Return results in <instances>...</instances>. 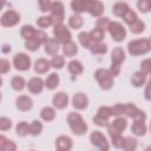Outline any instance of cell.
Masks as SVG:
<instances>
[{
	"label": "cell",
	"mask_w": 151,
	"mask_h": 151,
	"mask_svg": "<svg viewBox=\"0 0 151 151\" xmlns=\"http://www.w3.org/2000/svg\"><path fill=\"white\" fill-rule=\"evenodd\" d=\"M67 71L72 76L77 77V76H79V74H81L84 72V65L81 64V61H79L77 59H72L67 64Z\"/></svg>",
	"instance_id": "obj_22"
},
{
	"label": "cell",
	"mask_w": 151,
	"mask_h": 151,
	"mask_svg": "<svg viewBox=\"0 0 151 151\" xmlns=\"http://www.w3.org/2000/svg\"><path fill=\"white\" fill-rule=\"evenodd\" d=\"M149 129H150V132H151V122H150V125H149Z\"/></svg>",
	"instance_id": "obj_61"
},
{
	"label": "cell",
	"mask_w": 151,
	"mask_h": 151,
	"mask_svg": "<svg viewBox=\"0 0 151 151\" xmlns=\"http://www.w3.org/2000/svg\"><path fill=\"white\" fill-rule=\"evenodd\" d=\"M86 5H87V0H71L70 7L74 13L81 14L86 12Z\"/></svg>",
	"instance_id": "obj_29"
},
{
	"label": "cell",
	"mask_w": 151,
	"mask_h": 151,
	"mask_svg": "<svg viewBox=\"0 0 151 151\" xmlns=\"http://www.w3.org/2000/svg\"><path fill=\"white\" fill-rule=\"evenodd\" d=\"M137 8L140 13H147L151 11V0H138Z\"/></svg>",
	"instance_id": "obj_46"
},
{
	"label": "cell",
	"mask_w": 151,
	"mask_h": 151,
	"mask_svg": "<svg viewBox=\"0 0 151 151\" xmlns=\"http://www.w3.org/2000/svg\"><path fill=\"white\" fill-rule=\"evenodd\" d=\"M147 40H149V45H150V51H151V37H149V38H147Z\"/></svg>",
	"instance_id": "obj_58"
},
{
	"label": "cell",
	"mask_w": 151,
	"mask_h": 151,
	"mask_svg": "<svg viewBox=\"0 0 151 151\" xmlns=\"http://www.w3.org/2000/svg\"><path fill=\"white\" fill-rule=\"evenodd\" d=\"M130 9V6L127 2L125 1H117L113 6H112V13L114 17L117 18H123V15Z\"/></svg>",
	"instance_id": "obj_24"
},
{
	"label": "cell",
	"mask_w": 151,
	"mask_h": 151,
	"mask_svg": "<svg viewBox=\"0 0 151 151\" xmlns=\"http://www.w3.org/2000/svg\"><path fill=\"white\" fill-rule=\"evenodd\" d=\"M37 31H38V29L34 28V26H32V25H24V26L20 28V35H21V38H24L25 40H28V39L34 38Z\"/></svg>",
	"instance_id": "obj_31"
},
{
	"label": "cell",
	"mask_w": 151,
	"mask_h": 151,
	"mask_svg": "<svg viewBox=\"0 0 151 151\" xmlns=\"http://www.w3.org/2000/svg\"><path fill=\"white\" fill-rule=\"evenodd\" d=\"M54 146L59 151H70L73 147V140L71 137H68L66 134H60L55 138Z\"/></svg>",
	"instance_id": "obj_14"
},
{
	"label": "cell",
	"mask_w": 151,
	"mask_h": 151,
	"mask_svg": "<svg viewBox=\"0 0 151 151\" xmlns=\"http://www.w3.org/2000/svg\"><path fill=\"white\" fill-rule=\"evenodd\" d=\"M50 15L52 17L54 24H61L65 20V6L61 1L57 0L52 2L51 9H50Z\"/></svg>",
	"instance_id": "obj_9"
},
{
	"label": "cell",
	"mask_w": 151,
	"mask_h": 151,
	"mask_svg": "<svg viewBox=\"0 0 151 151\" xmlns=\"http://www.w3.org/2000/svg\"><path fill=\"white\" fill-rule=\"evenodd\" d=\"M150 150H151V145H149V146L145 147V151H150Z\"/></svg>",
	"instance_id": "obj_59"
},
{
	"label": "cell",
	"mask_w": 151,
	"mask_h": 151,
	"mask_svg": "<svg viewBox=\"0 0 151 151\" xmlns=\"http://www.w3.org/2000/svg\"><path fill=\"white\" fill-rule=\"evenodd\" d=\"M40 46H42L35 38H32V39H28V40H25V48L29 52H35L40 48Z\"/></svg>",
	"instance_id": "obj_44"
},
{
	"label": "cell",
	"mask_w": 151,
	"mask_h": 151,
	"mask_svg": "<svg viewBox=\"0 0 151 151\" xmlns=\"http://www.w3.org/2000/svg\"><path fill=\"white\" fill-rule=\"evenodd\" d=\"M138 107L134 105V104H132V103H126L125 104V116L127 117V118H134V116H136V113L138 112Z\"/></svg>",
	"instance_id": "obj_45"
},
{
	"label": "cell",
	"mask_w": 151,
	"mask_h": 151,
	"mask_svg": "<svg viewBox=\"0 0 151 151\" xmlns=\"http://www.w3.org/2000/svg\"><path fill=\"white\" fill-rule=\"evenodd\" d=\"M78 41H79V44H80L84 48H87V50H88L90 45L92 44V40H91V38H90V33H88V32H85V31L80 32V33L78 34Z\"/></svg>",
	"instance_id": "obj_39"
},
{
	"label": "cell",
	"mask_w": 151,
	"mask_h": 151,
	"mask_svg": "<svg viewBox=\"0 0 151 151\" xmlns=\"http://www.w3.org/2000/svg\"><path fill=\"white\" fill-rule=\"evenodd\" d=\"M94 79L97 80L99 87L104 91H109L113 87L114 85V80H113V76L110 72L109 68H98L94 72Z\"/></svg>",
	"instance_id": "obj_3"
},
{
	"label": "cell",
	"mask_w": 151,
	"mask_h": 151,
	"mask_svg": "<svg viewBox=\"0 0 151 151\" xmlns=\"http://www.w3.org/2000/svg\"><path fill=\"white\" fill-rule=\"evenodd\" d=\"M40 118L44 122H52L55 118V107L53 106H45L40 110Z\"/></svg>",
	"instance_id": "obj_28"
},
{
	"label": "cell",
	"mask_w": 151,
	"mask_h": 151,
	"mask_svg": "<svg viewBox=\"0 0 151 151\" xmlns=\"http://www.w3.org/2000/svg\"><path fill=\"white\" fill-rule=\"evenodd\" d=\"M144 98L147 101H151V78L146 81L145 88H144Z\"/></svg>",
	"instance_id": "obj_55"
},
{
	"label": "cell",
	"mask_w": 151,
	"mask_h": 151,
	"mask_svg": "<svg viewBox=\"0 0 151 151\" xmlns=\"http://www.w3.org/2000/svg\"><path fill=\"white\" fill-rule=\"evenodd\" d=\"M34 38L41 44V45H44L45 42H46V40L48 39V37H47V33L45 32V31H42V29H38L37 31V33H35V35H34Z\"/></svg>",
	"instance_id": "obj_54"
},
{
	"label": "cell",
	"mask_w": 151,
	"mask_h": 151,
	"mask_svg": "<svg viewBox=\"0 0 151 151\" xmlns=\"http://www.w3.org/2000/svg\"><path fill=\"white\" fill-rule=\"evenodd\" d=\"M13 66L17 71L20 72H26L31 68L32 66V60L31 57L27 53L24 52H19L13 57Z\"/></svg>",
	"instance_id": "obj_4"
},
{
	"label": "cell",
	"mask_w": 151,
	"mask_h": 151,
	"mask_svg": "<svg viewBox=\"0 0 151 151\" xmlns=\"http://www.w3.org/2000/svg\"><path fill=\"white\" fill-rule=\"evenodd\" d=\"M60 45L61 44L55 38H48L42 46H44V51L46 54L54 55V54H58V52L60 50Z\"/></svg>",
	"instance_id": "obj_17"
},
{
	"label": "cell",
	"mask_w": 151,
	"mask_h": 151,
	"mask_svg": "<svg viewBox=\"0 0 151 151\" xmlns=\"http://www.w3.org/2000/svg\"><path fill=\"white\" fill-rule=\"evenodd\" d=\"M66 120H67V124L70 126V130L76 136H84L88 130L87 123L84 120L83 116L78 112H74V111L70 112L67 114Z\"/></svg>",
	"instance_id": "obj_1"
},
{
	"label": "cell",
	"mask_w": 151,
	"mask_h": 151,
	"mask_svg": "<svg viewBox=\"0 0 151 151\" xmlns=\"http://www.w3.org/2000/svg\"><path fill=\"white\" fill-rule=\"evenodd\" d=\"M131 132H132V134H134L137 137H144L147 132V127H146L145 122L133 120V123L131 125Z\"/></svg>",
	"instance_id": "obj_23"
},
{
	"label": "cell",
	"mask_w": 151,
	"mask_h": 151,
	"mask_svg": "<svg viewBox=\"0 0 151 151\" xmlns=\"http://www.w3.org/2000/svg\"><path fill=\"white\" fill-rule=\"evenodd\" d=\"M9 71H11V63L5 58L0 59V73L1 74H6Z\"/></svg>",
	"instance_id": "obj_53"
},
{
	"label": "cell",
	"mask_w": 151,
	"mask_h": 151,
	"mask_svg": "<svg viewBox=\"0 0 151 151\" xmlns=\"http://www.w3.org/2000/svg\"><path fill=\"white\" fill-rule=\"evenodd\" d=\"M21 20L20 14L14 9H7L2 13L0 18V25L2 27H14Z\"/></svg>",
	"instance_id": "obj_8"
},
{
	"label": "cell",
	"mask_w": 151,
	"mask_h": 151,
	"mask_svg": "<svg viewBox=\"0 0 151 151\" xmlns=\"http://www.w3.org/2000/svg\"><path fill=\"white\" fill-rule=\"evenodd\" d=\"M110 139H111V144L113 147L122 149L124 140H125V137L122 133H113V134H110Z\"/></svg>",
	"instance_id": "obj_40"
},
{
	"label": "cell",
	"mask_w": 151,
	"mask_h": 151,
	"mask_svg": "<svg viewBox=\"0 0 151 151\" xmlns=\"http://www.w3.org/2000/svg\"><path fill=\"white\" fill-rule=\"evenodd\" d=\"M59 84H60V77L57 72L50 73L45 79V87L47 90H54L59 86Z\"/></svg>",
	"instance_id": "obj_25"
},
{
	"label": "cell",
	"mask_w": 151,
	"mask_h": 151,
	"mask_svg": "<svg viewBox=\"0 0 151 151\" xmlns=\"http://www.w3.org/2000/svg\"><path fill=\"white\" fill-rule=\"evenodd\" d=\"M138 146V142L136 138L131 137V136H127L125 137V140H124V144L122 146V150H125V151H134Z\"/></svg>",
	"instance_id": "obj_36"
},
{
	"label": "cell",
	"mask_w": 151,
	"mask_h": 151,
	"mask_svg": "<svg viewBox=\"0 0 151 151\" xmlns=\"http://www.w3.org/2000/svg\"><path fill=\"white\" fill-rule=\"evenodd\" d=\"M52 33H53V38H55L61 45L72 40V34H71V31L64 25V22L61 24H54L53 25V29H52Z\"/></svg>",
	"instance_id": "obj_7"
},
{
	"label": "cell",
	"mask_w": 151,
	"mask_h": 151,
	"mask_svg": "<svg viewBox=\"0 0 151 151\" xmlns=\"http://www.w3.org/2000/svg\"><path fill=\"white\" fill-rule=\"evenodd\" d=\"M88 33H90V38H91L92 42H100L105 38V32L99 29V28H97V27L92 28Z\"/></svg>",
	"instance_id": "obj_38"
},
{
	"label": "cell",
	"mask_w": 151,
	"mask_h": 151,
	"mask_svg": "<svg viewBox=\"0 0 151 151\" xmlns=\"http://www.w3.org/2000/svg\"><path fill=\"white\" fill-rule=\"evenodd\" d=\"M52 67L51 65V60H47L45 58H39L34 61L33 64V70L35 73L38 74H44V73H47L50 71V68Z\"/></svg>",
	"instance_id": "obj_18"
},
{
	"label": "cell",
	"mask_w": 151,
	"mask_h": 151,
	"mask_svg": "<svg viewBox=\"0 0 151 151\" xmlns=\"http://www.w3.org/2000/svg\"><path fill=\"white\" fill-rule=\"evenodd\" d=\"M68 100H70V98H68L67 93H65V92L61 91V92H57V93L53 96V98H52V104H53V106H54L57 110H64V109L67 107Z\"/></svg>",
	"instance_id": "obj_16"
},
{
	"label": "cell",
	"mask_w": 151,
	"mask_h": 151,
	"mask_svg": "<svg viewBox=\"0 0 151 151\" xmlns=\"http://www.w3.org/2000/svg\"><path fill=\"white\" fill-rule=\"evenodd\" d=\"M12 51V47H11V45H8V44H4L2 45V47H1V52L4 53V54H7V53H9Z\"/></svg>",
	"instance_id": "obj_57"
},
{
	"label": "cell",
	"mask_w": 151,
	"mask_h": 151,
	"mask_svg": "<svg viewBox=\"0 0 151 151\" xmlns=\"http://www.w3.org/2000/svg\"><path fill=\"white\" fill-rule=\"evenodd\" d=\"M107 45L104 44L103 41L100 42H92L88 47V51L91 52V54H94V55H101V54H105L107 52Z\"/></svg>",
	"instance_id": "obj_27"
},
{
	"label": "cell",
	"mask_w": 151,
	"mask_h": 151,
	"mask_svg": "<svg viewBox=\"0 0 151 151\" xmlns=\"http://www.w3.org/2000/svg\"><path fill=\"white\" fill-rule=\"evenodd\" d=\"M133 120H138V122H145L146 120V113L143 110H138V112L136 113Z\"/></svg>",
	"instance_id": "obj_56"
},
{
	"label": "cell",
	"mask_w": 151,
	"mask_h": 151,
	"mask_svg": "<svg viewBox=\"0 0 151 151\" xmlns=\"http://www.w3.org/2000/svg\"><path fill=\"white\" fill-rule=\"evenodd\" d=\"M127 52L132 57H139L144 55L150 52V45L147 38H140V39H134L129 41L127 44Z\"/></svg>",
	"instance_id": "obj_2"
},
{
	"label": "cell",
	"mask_w": 151,
	"mask_h": 151,
	"mask_svg": "<svg viewBox=\"0 0 151 151\" xmlns=\"http://www.w3.org/2000/svg\"><path fill=\"white\" fill-rule=\"evenodd\" d=\"M15 133L19 137H26L29 134V124L25 120H21L15 126Z\"/></svg>",
	"instance_id": "obj_33"
},
{
	"label": "cell",
	"mask_w": 151,
	"mask_h": 151,
	"mask_svg": "<svg viewBox=\"0 0 151 151\" xmlns=\"http://www.w3.org/2000/svg\"><path fill=\"white\" fill-rule=\"evenodd\" d=\"M11 87H12L14 91L20 92V91H22L25 87H27V83H26V80H25L22 77L15 76V77H13V78L11 79Z\"/></svg>",
	"instance_id": "obj_30"
},
{
	"label": "cell",
	"mask_w": 151,
	"mask_h": 151,
	"mask_svg": "<svg viewBox=\"0 0 151 151\" xmlns=\"http://www.w3.org/2000/svg\"><path fill=\"white\" fill-rule=\"evenodd\" d=\"M51 65L55 70H61L65 66V58H64V55L54 54L52 57V59H51Z\"/></svg>",
	"instance_id": "obj_42"
},
{
	"label": "cell",
	"mask_w": 151,
	"mask_h": 151,
	"mask_svg": "<svg viewBox=\"0 0 151 151\" xmlns=\"http://www.w3.org/2000/svg\"><path fill=\"white\" fill-rule=\"evenodd\" d=\"M35 22H37L38 27H40V28H47V27L54 25V21L51 15H41L37 19Z\"/></svg>",
	"instance_id": "obj_37"
},
{
	"label": "cell",
	"mask_w": 151,
	"mask_h": 151,
	"mask_svg": "<svg viewBox=\"0 0 151 151\" xmlns=\"http://www.w3.org/2000/svg\"><path fill=\"white\" fill-rule=\"evenodd\" d=\"M15 107L21 112H27L33 107V99L27 94H21L15 99Z\"/></svg>",
	"instance_id": "obj_15"
},
{
	"label": "cell",
	"mask_w": 151,
	"mask_h": 151,
	"mask_svg": "<svg viewBox=\"0 0 151 151\" xmlns=\"http://www.w3.org/2000/svg\"><path fill=\"white\" fill-rule=\"evenodd\" d=\"M90 143L97 147L100 151H107L110 150V143L107 140V138L101 133V131L99 130H94L91 132L90 134Z\"/></svg>",
	"instance_id": "obj_5"
},
{
	"label": "cell",
	"mask_w": 151,
	"mask_h": 151,
	"mask_svg": "<svg viewBox=\"0 0 151 151\" xmlns=\"http://www.w3.org/2000/svg\"><path fill=\"white\" fill-rule=\"evenodd\" d=\"M84 26V19L81 17V14H77L73 13L70 18H68V27L72 29H80Z\"/></svg>",
	"instance_id": "obj_26"
},
{
	"label": "cell",
	"mask_w": 151,
	"mask_h": 151,
	"mask_svg": "<svg viewBox=\"0 0 151 151\" xmlns=\"http://www.w3.org/2000/svg\"><path fill=\"white\" fill-rule=\"evenodd\" d=\"M38 1V6L39 9L41 12H50L51 6H52V0H37Z\"/></svg>",
	"instance_id": "obj_52"
},
{
	"label": "cell",
	"mask_w": 151,
	"mask_h": 151,
	"mask_svg": "<svg viewBox=\"0 0 151 151\" xmlns=\"http://www.w3.org/2000/svg\"><path fill=\"white\" fill-rule=\"evenodd\" d=\"M130 81H131V85L133 86V87H142V86H144L145 84H146V81H147V74L146 73H144L143 71H136L132 76H131V78H130Z\"/></svg>",
	"instance_id": "obj_20"
},
{
	"label": "cell",
	"mask_w": 151,
	"mask_h": 151,
	"mask_svg": "<svg viewBox=\"0 0 151 151\" xmlns=\"http://www.w3.org/2000/svg\"><path fill=\"white\" fill-rule=\"evenodd\" d=\"M42 130H44V125L40 120L34 119L32 123H29V134L31 136L37 137L42 132Z\"/></svg>",
	"instance_id": "obj_34"
},
{
	"label": "cell",
	"mask_w": 151,
	"mask_h": 151,
	"mask_svg": "<svg viewBox=\"0 0 151 151\" xmlns=\"http://www.w3.org/2000/svg\"><path fill=\"white\" fill-rule=\"evenodd\" d=\"M13 126V123L12 120L8 118V117H0V130L1 131H8L11 130Z\"/></svg>",
	"instance_id": "obj_50"
},
{
	"label": "cell",
	"mask_w": 151,
	"mask_h": 151,
	"mask_svg": "<svg viewBox=\"0 0 151 151\" xmlns=\"http://www.w3.org/2000/svg\"><path fill=\"white\" fill-rule=\"evenodd\" d=\"M125 58H126V53L123 50V47L117 46L111 51V64L122 66V64L125 61Z\"/></svg>",
	"instance_id": "obj_19"
},
{
	"label": "cell",
	"mask_w": 151,
	"mask_h": 151,
	"mask_svg": "<svg viewBox=\"0 0 151 151\" xmlns=\"http://www.w3.org/2000/svg\"><path fill=\"white\" fill-rule=\"evenodd\" d=\"M0 149L2 151H15L18 149L17 144L13 140L7 139L5 136H0Z\"/></svg>",
	"instance_id": "obj_32"
},
{
	"label": "cell",
	"mask_w": 151,
	"mask_h": 151,
	"mask_svg": "<svg viewBox=\"0 0 151 151\" xmlns=\"http://www.w3.org/2000/svg\"><path fill=\"white\" fill-rule=\"evenodd\" d=\"M107 31H109L112 40L116 42H122L123 40H125L126 34H127L126 28L119 21H111V25H110Z\"/></svg>",
	"instance_id": "obj_6"
},
{
	"label": "cell",
	"mask_w": 151,
	"mask_h": 151,
	"mask_svg": "<svg viewBox=\"0 0 151 151\" xmlns=\"http://www.w3.org/2000/svg\"><path fill=\"white\" fill-rule=\"evenodd\" d=\"M111 111H112V117H119L123 116L125 113V104L122 103H117L113 106H111Z\"/></svg>",
	"instance_id": "obj_47"
},
{
	"label": "cell",
	"mask_w": 151,
	"mask_h": 151,
	"mask_svg": "<svg viewBox=\"0 0 151 151\" xmlns=\"http://www.w3.org/2000/svg\"><path fill=\"white\" fill-rule=\"evenodd\" d=\"M1 1H2V7H4V6H5V4H6V0H1Z\"/></svg>",
	"instance_id": "obj_60"
},
{
	"label": "cell",
	"mask_w": 151,
	"mask_h": 151,
	"mask_svg": "<svg viewBox=\"0 0 151 151\" xmlns=\"http://www.w3.org/2000/svg\"><path fill=\"white\" fill-rule=\"evenodd\" d=\"M71 101H72V106L76 110H78V111H83V110L87 109L88 103H90L88 97L84 92H77V93H74Z\"/></svg>",
	"instance_id": "obj_12"
},
{
	"label": "cell",
	"mask_w": 151,
	"mask_h": 151,
	"mask_svg": "<svg viewBox=\"0 0 151 151\" xmlns=\"http://www.w3.org/2000/svg\"><path fill=\"white\" fill-rule=\"evenodd\" d=\"M126 127H127V119L119 116V117H116L112 122H110V125L106 129L110 136L113 133H123L126 130Z\"/></svg>",
	"instance_id": "obj_10"
},
{
	"label": "cell",
	"mask_w": 151,
	"mask_h": 151,
	"mask_svg": "<svg viewBox=\"0 0 151 151\" xmlns=\"http://www.w3.org/2000/svg\"><path fill=\"white\" fill-rule=\"evenodd\" d=\"M122 19H123V21H124L127 26H130V25H132L134 21H137V20H138V14H137L133 9H131V8H130V9H129L124 15H123V18H122Z\"/></svg>",
	"instance_id": "obj_41"
},
{
	"label": "cell",
	"mask_w": 151,
	"mask_h": 151,
	"mask_svg": "<svg viewBox=\"0 0 151 151\" xmlns=\"http://www.w3.org/2000/svg\"><path fill=\"white\" fill-rule=\"evenodd\" d=\"M92 120H93L94 125H97V126H99V127H107V126L110 125V119L103 118V117H100V116H98V114H96V116L92 118Z\"/></svg>",
	"instance_id": "obj_49"
},
{
	"label": "cell",
	"mask_w": 151,
	"mask_h": 151,
	"mask_svg": "<svg viewBox=\"0 0 151 151\" xmlns=\"http://www.w3.org/2000/svg\"><path fill=\"white\" fill-rule=\"evenodd\" d=\"M97 114L103 117V118H106V119H110L112 117V111H111V106H106V105H103L100 106L98 110H97Z\"/></svg>",
	"instance_id": "obj_48"
},
{
	"label": "cell",
	"mask_w": 151,
	"mask_h": 151,
	"mask_svg": "<svg viewBox=\"0 0 151 151\" xmlns=\"http://www.w3.org/2000/svg\"><path fill=\"white\" fill-rule=\"evenodd\" d=\"M110 25H111V20H110V18H107V17H99L98 19H97V21H96V27L97 28H99V29H101V31H107L109 29V27H110Z\"/></svg>",
	"instance_id": "obj_43"
},
{
	"label": "cell",
	"mask_w": 151,
	"mask_h": 151,
	"mask_svg": "<svg viewBox=\"0 0 151 151\" xmlns=\"http://www.w3.org/2000/svg\"><path fill=\"white\" fill-rule=\"evenodd\" d=\"M104 11H105V6L100 0H87L86 13H88L91 17L99 18L103 15Z\"/></svg>",
	"instance_id": "obj_11"
},
{
	"label": "cell",
	"mask_w": 151,
	"mask_h": 151,
	"mask_svg": "<svg viewBox=\"0 0 151 151\" xmlns=\"http://www.w3.org/2000/svg\"><path fill=\"white\" fill-rule=\"evenodd\" d=\"M130 28V32L134 35H138V34H142L144 31H145V22L140 19H138L137 21H134L132 25L129 26Z\"/></svg>",
	"instance_id": "obj_35"
},
{
	"label": "cell",
	"mask_w": 151,
	"mask_h": 151,
	"mask_svg": "<svg viewBox=\"0 0 151 151\" xmlns=\"http://www.w3.org/2000/svg\"><path fill=\"white\" fill-rule=\"evenodd\" d=\"M61 51H63V55H64V57L73 58V57L78 53V45H77L73 40H70V41L63 44Z\"/></svg>",
	"instance_id": "obj_21"
},
{
	"label": "cell",
	"mask_w": 151,
	"mask_h": 151,
	"mask_svg": "<svg viewBox=\"0 0 151 151\" xmlns=\"http://www.w3.org/2000/svg\"><path fill=\"white\" fill-rule=\"evenodd\" d=\"M139 70L143 71L146 74H151V58H146L144 59L140 64H139Z\"/></svg>",
	"instance_id": "obj_51"
},
{
	"label": "cell",
	"mask_w": 151,
	"mask_h": 151,
	"mask_svg": "<svg viewBox=\"0 0 151 151\" xmlns=\"http://www.w3.org/2000/svg\"><path fill=\"white\" fill-rule=\"evenodd\" d=\"M45 88V80L40 77H33L27 81V90L32 94H40Z\"/></svg>",
	"instance_id": "obj_13"
}]
</instances>
